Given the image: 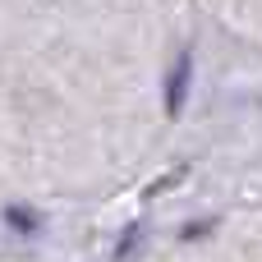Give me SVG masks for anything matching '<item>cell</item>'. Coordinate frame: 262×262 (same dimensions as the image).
<instances>
[{
	"instance_id": "2",
	"label": "cell",
	"mask_w": 262,
	"mask_h": 262,
	"mask_svg": "<svg viewBox=\"0 0 262 262\" xmlns=\"http://www.w3.org/2000/svg\"><path fill=\"white\" fill-rule=\"evenodd\" d=\"M5 226H9L14 235H23V239H32V235H41V216H37L32 207H23V203H14V207H5Z\"/></svg>"
},
{
	"instance_id": "3",
	"label": "cell",
	"mask_w": 262,
	"mask_h": 262,
	"mask_svg": "<svg viewBox=\"0 0 262 262\" xmlns=\"http://www.w3.org/2000/svg\"><path fill=\"white\" fill-rule=\"evenodd\" d=\"M138 239H143V226H138V221H134V226H124L120 249H115V262H129V253H138Z\"/></svg>"
},
{
	"instance_id": "4",
	"label": "cell",
	"mask_w": 262,
	"mask_h": 262,
	"mask_svg": "<svg viewBox=\"0 0 262 262\" xmlns=\"http://www.w3.org/2000/svg\"><path fill=\"white\" fill-rule=\"evenodd\" d=\"M212 230V221H189L184 226V239H198V235H207Z\"/></svg>"
},
{
	"instance_id": "1",
	"label": "cell",
	"mask_w": 262,
	"mask_h": 262,
	"mask_svg": "<svg viewBox=\"0 0 262 262\" xmlns=\"http://www.w3.org/2000/svg\"><path fill=\"white\" fill-rule=\"evenodd\" d=\"M189 83H193V46H184L180 60H175L170 74H166V115H170V120L184 111V101H189Z\"/></svg>"
}]
</instances>
